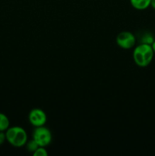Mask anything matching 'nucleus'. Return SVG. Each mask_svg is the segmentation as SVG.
<instances>
[{
  "label": "nucleus",
  "instance_id": "1a4fd4ad",
  "mask_svg": "<svg viewBox=\"0 0 155 156\" xmlns=\"http://www.w3.org/2000/svg\"><path fill=\"white\" fill-rule=\"evenodd\" d=\"M33 156H47L48 155V152L46 150L45 147H41L39 146L36 151L33 153Z\"/></svg>",
  "mask_w": 155,
  "mask_h": 156
},
{
  "label": "nucleus",
  "instance_id": "39448f33",
  "mask_svg": "<svg viewBox=\"0 0 155 156\" xmlns=\"http://www.w3.org/2000/svg\"><path fill=\"white\" fill-rule=\"evenodd\" d=\"M28 120L34 127L44 126L47 121V116L46 113L40 108H33L28 114Z\"/></svg>",
  "mask_w": 155,
  "mask_h": 156
},
{
  "label": "nucleus",
  "instance_id": "f03ea898",
  "mask_svg": "<svg viewBox=\"0 0 155 156\" xmlns=\"http://www.w3.org/2000/svg\"><path fill=\"white\" fill-rule=\"evenodd\" d=\"M6 141L14 147L21 148L25 146L27 140V132L19 126H9L5 131Z\"/></svg>",
  "mask_w": 155,
  "mask_h": 156
},
{
  "label": "nucleus",
  "instance_id": "20e7f679",
  "mask_svg": "<svg viewBox=\"0 0 155 156\" xmlns=\"http://www.w3.org/2000/svg\"><path fill=\"white\" fill-rule=\"evenodd\" d=\"M136 38L130 31L120 32L116 37V44L121 48L129 50L135 47Z\"/></svg>",
  "mask_w": 155,
  "mask_h": 156
},
{
  "label": "nucleus",
  "instance_id": "9d476101",
  "mask_svg": "<svg viewBox=\"0 0 155 156\" xmlns=\"http://www.w3.org/2000/svg\"><path fill=\"white\" fill-rule=\"evenodd\" d=\"M6 140V137H5V132H1L0 131V146L2 145L3 143H5V141Z\"/></svg>",
  "mask_w": 155,
  "mask_h": 156
},
{
  "label": "nucleus",
  "instance_id": "9b49d317",
  "mask_svg": "<svg viewBox=\"0 0 155 156\" xmlns=\"http://www.w3.org/2000/svg\"><path fill=\"white\" fill-rule=\"evenodd\" d=\"M150 7L155 10V0H151L150 1Z\"/></svg>",
  "mask_w": 155,
  "mask_h": 156
},
{
  "label": "nucleus",
  "instance_id": "423d86ee",
  "mask_svg": "<svg viewBox=\"0 0 155 156\" xmlns=\"http://www.w3.org/2000/svg\"><path fill=\"white\" fill-rule=\"evenodd\" d=\"M151 0H130V4L137 10H145L150 6Z\"/></svg>",
  "mask_w": 155,
  "mask_h": 156
},
{
  "label": "nucleus",
  "instance_id": "7ed1b4c3",
  "mask_svg": "<svg viewBox=\"0 0 155 156\" xmlns=\"http://www.w3.org/2000/svg\"><path fill=\"white\" fill-rule=\"evenodd\" d=\"M32 139L41 147H46L52 142L51 131L44 126L35 127L32 134Z\"/></svg>",
  "mask_w": 155,
  "mask_h": 156
},
{
  "label": "nucleus",
  "instance_id": "0eeeda50",
  "mask_svg": "<svg viewBox=\"0 0 155 156\" xmlns=\"http://www.w3.org/2000/svg\"><path fill=\"white\" fill-rule=\"evenodd\" d=\"M10 126V121L7 116L0 112V131L5 132Z\"/></svg>",
  "mask_w": 155,
  "mask_h": 156
},
{
  "label": "nucleus",
  "instance_id": "6e6552de",
  "mask_svg": "<svg viewBox=\"0 0 155 156\" xmlns=\"http://www.w3.org/2000/svg\"><path fill=\"white\" fill-rule=\"evenodd\" d=\"M25 146H26V148H27V150H28L30 152H32V153H33V152H34L37 149V148L39 147V146H38L37 143H36V142L33 140V139H32L31 140H30L29 142L27 141Z\"/></svg>",
  "mask_w": 155,
  "mask_h": 156
},
{
  "label": "nucleus",
  "instance_id": "f257e3e1",
  "mask_svg": "<svg viewBox=\"0 0 155 156\" xmlns=\"http://www.w3.org/2000/svg\"><path fill=\"white\" fill-rule=\"evenodd\" d=\"M154 53L150 44L141 43L135 47L132 53L135 63L139 67H146L153 60Z\"/></svg>",
  "mask_w": 155,
  "mask_h": 156
},
{
  "label": "nucleus",
  "instance_id": "f8f14e48",
  "mask_svg": "<svg viewBox=\"0 0 155 156\" xmlns=\"http://www.w3.org/2000/svg\"><path fill=\"white\" fill-rule=\"evenodd\" d=\"M150 45H151L152 50H153V53H154V54H155V40L153 41V43H152V44H150Z\"/></svg>",
  "mask_w": 155,
  "mask_h": 156
}]
</instances>
